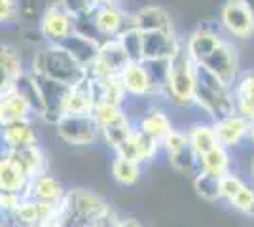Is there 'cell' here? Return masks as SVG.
Instances as JSON below:
<instances>
[{"instance_id": "obj_1", "label": "cell", "mask_w": 254, "mask_h": 227, "mask_svg": "<svg viewBox=\"0 0 254 227\" xmlns=\"http://www.w3.org/2000/svg\"><path fill=\"white\" fill-rule=\"evenodd\" d=\"M32 72L74 87L87 78L85 66L59 44H48L32 59Z\"/></svg>"}, {"instance_id": "obj_2", "label": "cell", "mask_w": 254, "mask_h": 227, "mask_svg": "<svg viewBox=\"0 0 254 227\" xmlns=\"http://www.w3.org/2000/svg\"><path fill=\"white\" fill-rule=\"evenodd\" d=\"M195 102L214 121L233 116L235 110V97L230 84L203 65H195Z\"/></svg>"}, {"instance_id": "obj_3", "label": "cell", "mask_w": 254, "mask_h": 227, "mask_svg": "<svg viewBox=\"0 0 254 227\" xmlns=\"http://www.w3.org/2000/svg\"><path fill=\"white\" fill-rule=\"evenodd\" d=\"M106 208L103 197L87 189H72L61 201L59 222L64 227H93L95 218Z\"/></svg>"}, {"instance_id": "obj_4", "label": "cell", "mask_w": 254, "mask_h": 227, "mask_svg": "<svg viewBox=\"0 0 254 227\" xmlns=\"http://www.w3.org/2000/svg\"><path fill=\"white\" fill-rule=\"evenodd\" d=\"M165 89L175 104L188 106L195 102V63L191 61L186 47H180L169 59Z\"/></svg>"}, {"instance_id": "obj_5", "label": "cell", "mask_w": 254, "mask_h": 227, "mask_svg": "<svg viewBox=\"0 0 254 227\" xmlns=\"http://www.w3.org/2000/svg\"><path fill=\"white\" fill-rule=\"evenodd\" d=\"M131 63L126 47L122 45L120 38H110L101 44L99 55L93 63L85 66L87 78L91 82H101L112 76H120V72Z\"/></svg>"}, {"instance_id": "obj_6", "label": "cell", "mask_w": 254, "mask_h": 227, "mask_svg": "<svg viewBox=\"0 0 254 227\" xmlns=\"http://www.w3.org/2000/svg\"><path fill=\"white\" fill-rule=\"evenodd\" d=\"M220 25L228 34L241 40L254 36V2L253 0H226L220 10Z\"/></svg>"}, {"instance_id": "obj_7", "label": "cell", "mask_w": 254, "mask_h": 227, "mask_svg": "<svg viewBox=\"0 0 254 227\" xmlns=\"http://www.w3.org/2000/svg\"><path fill=\"white\" fill-rule=\"evenodd\" d=\"M55 127L59 138L70 146H89L97 138V133L101 129L95 116H76V114H64L55 123Z\"/></svg>"}, {"instance_id": "obj_8", "label": "cell", "mask_w": 254, "mask_h": 227, "mask_svg": "<svg viewBox=\"0 0 254 227\" xmlns=\"http://www.w3.org/2000/svg\"><path fill=\"white\" fill-rule=\"evenodd\" d=\"M32 74H34L38 86H40V91H42L44 119L48 123H57L66 114V100H68V93L72 87L61 84V82H55L48 76L36 74V72H32Z\"/></svg>"}, {"instance_id": "obj_9", "label": "cell", "mask_w": 254, "mask_h": 227, "mask_svg": "<svg viewBox=\"0 0 254 227\" xmlns=\"http://www.w3.org/2000/svg\"><path fill=\"white\" fill-rule=\"evenodd\" d=\"M76 33V15L68 11L63 4H53L44 11L40 19V34L48 44H59Z\"/></svg>"}, {"instance_id": "obj_10", "label": "cell", "mask_w": 254, "mask_h": 227, "mask_svg": "<svg viewBox=\"0 0 254 227\" xmlns=\"http://www.w3.org/2000/svg\"><path fill=\"white\" fill-rule=\"evenodd\" d=\"M89 17L93 21L97 36L105 38V40L118 38L129 27L126 23V11L122 10L120 4H106V6H101V8H91Z\"/></svg>"}, {"instance_id": "obj_11", "label": "cell", "mask_w": 254, "mask_h": 227, "mask_svg": "<svg viewBox=\"0 0 254 227\" xmlns=\"http://www.w3.org/2000/svg\"><path fill=\"white\" fill-rule=\"evenodd\" d=\"M199 65L209 68L218 78H222L226 84L232 86L235 82V78H237V72H239V55H237V49H235L233 44L224 40Z\"/></svg>"}, {"instance_id": "obj_12", "label": "cell", "mask_w": 254, "mask_h": 227, "mask_svg": "<svg viewBox=\"0 0 254 227\" xmlns=\"http://www.w3.org/2000/svg\"><path fill=\"white\" fill-rule=\"evenodd\" d=\"M61 214V203H50V201H25L17 210H13V216L19 224L25 226H40L50 224L57 220Z\"/></svg>"}, {"instance_id": "obj_13", "label": "cell", "mask_w": 254, "mask_h": 227, "mask_svg": "<svg viewBox=\"0 0 254 227\" xmlns=\"http://www.w3.org/2000/svg\"><path fill=\"white\" fill-rule=\"evenodd\" d=\"M180 47L182 45L175 38V33L142 31V55H144V59H171Z\"/></svg>"}, {"instance_id": "obj_14", "label": "cell", "mask_w": 254, "mask_h": 227, "mask_svg": "<svg viewBox=\"0 0 254 227\" xmlns=\"http://www.w3.org/2000/svg\"><path fill=\"white\" fill-rule=\"evenodd\" d=\"M222 42H224L222 34L218 33V31H214L212 27L203 25V27H197V29L190 34V38H188V42H186V51H188V55L191 57V61H193L195 65H199V63H203Z\"/></svg>"}, {"instance_id": "obj_15", "label": "cell", "mask_w": 254, "mask_h": 227, "mask_svg": "<svg viewBox=\"0 0 254 227\" xmlns=\"http://www.w3.org/2000/svg\"><path fill=\"white\" fill-rule=\"evenodd\" d=\"M97 106V95L93 82L89 78H85L84 82H80L74 86L68 93L66 100V114H76V116H93Z\"/></svg>"}, {"instance_id": "obj_16", "label": "cell", "mask_w": 254, "mask_h": 227, "mask_svg": "<svg viewBox=\"0 0 254 227\" xmlns=\"http://www.w3.org/2000/svg\"><path fill=\"white\" fill-rule=\"evenodd\" d=\"M251 125L253 121L245 116H228V118L216 121L214 131L220 146H235L243 140L245 136L251 133Z\"/></svg>"}, {"instance_id": "obj_17", "label": "cell", "mask_w": 254, "mask_h": 227, "mask_svg": "<svg viewBox=\"0 0 254 227\" xmlns=\"http://www.w3.org/2000/svg\"><path fill=\"white\" fill-rule=\"evenodd\" d=\"M120 80L126 87L127 93L131 95H148V93H156V89L152 86V80L148 76L146 66L140 63H129V65L120 72Z\"/></svg>"}, {"instance_id": "obj_18", "label": "cell", "mask_w": 254, "mask_h": 227, "mask_svg": "<svg viewBox=\"0 0 254 227\" xmlns=\"http://www.w3.org/2000/svg\"><path fill=\"white\" fill-rule=\"evenodd\" d=\"M101 44L99 40L91 38V36H85L82 33H72L68 38H64L63 42H59V45H63L66 51L74 55L76 59L82 63L84 66H87L89 63H93L99 55V49H101Z\"/></svg>"}, {"instance_id": "obj_19", "label": "cell", "mask_w": 254, "mask_h": 227, "mask_svg": "<svg viewBox=\"0 0 254 227\" xmlns=\"http://www.w3.org/2000/svg\"><path fill=\"white\" fill-rule=\"evenodd\" d=\"M131 25L140 31H167L173 33V19L159 6H144L131 17Z\"/></svg>"}, {"instance_id": "obj_20", "label": "cell", "mask_w": 254, "mask_h": 227, "mask_svg": "<svg viewBox=\"0 0 254 227\" xmlns=\"http://www.w3.org/2000/svg\"><path fill=\"white\" fill-rule=\"evenodd\" d=\"M6 157L10 159L27 178H36L44 174V155L38 146H29L21 150H8Z\"/></svg>"}, {"instance_id": "obj_21", "label": "cell", "mask_w": 254, "mask_h": 227, "mask_svg": "<svg viewBox=\"0 0 254 227\" xmlns=\"http://www.w3.org/2000/svg\"><path fill=\"white\" fill-rule=\"evenodd\" d=\"M2 135H4V140H6L10 150H21V148L36 146V135H34L31 123L27 119L2 123Z\"/></svg>"}, {"instance_id": "obj_22", "label": "cell", "mask_w": 254, "mask_h": 227, "mask_svg": "<svg viewBox=\"0 0 254 227\" xmlns=\"http://www.w3.org/2000/svg\"><path fill=\"white\" fill-rule=\"evenodd\" d=\"M0 68H2V93L11 91L15 82H17V78H21L25 74L21 57L11 45H2Z\"/></svg>"}, {"instance_id": "obj_23", "label": "cell", "mask_w": 254, "mask_h": 227, "mask_svg": "<svg viewBox=\"0 0 254 227\" xmlns=\"http://www.w3.org/2000/svg\"><path fill=\"white\" fill-rule=\"evenodd\" d=\"M31 112V104L15 89L2 93V100H0V121L2 123L17 121V119H27Z\"/></svg>"}, {"instance_id": "obj_24", "label": "cell", "mask_w": 254, "mask_h": 227, "mask_svg": "<svg viewBox=\"0 0 254 227\" xmlns=\"http://www.w3.org/2000/svg\"><path fill=\"white\" fill-rule=\"evenodd\" d=\"M31 197L38 201H50V203H61L64 199L63 184L53 176H36L31 184Z\"/></svg>"}, {"instance_id": "obj_25", "label": "cell", "mask_w": 254, "mask_h": 227, "mask_svg": "<svg viewBox=\"0 0 254 227\" xmlns=\"http://www.w3.org/2000/svg\"><path fill=\"white\" fill-rule=\"evenodd\" d=\"M93 87H95L97 104L99 102H108V104L120 106L127 93L122 80H120V76H112V78H106V80H101V82H93Z\"/></svg>"}, {"instance_id": "obj_26", "label": "cell", "mask_w": 254, "mask_h": 227, "mask_svg": "<svg viewBox=\"0 0 254 227\" xmlns=\"http://www.w3.org/2000/svg\"><path fill=\"white\" fill-rule=\"evenodd\" d=\"M235 108L239 114L254 121V72H249L241 78L235 89Z\"/></svg>"}, {"instance_id": "obj_27", "label": "cell", "mask_w": 254, "mask_h": 227, "mask_svg": "<svg viewBox=\"0 0 254 227\" xmlns=\"http://www.w3.org/2000/svg\"><path fill=\"white\" fill-rule=\"evenodd\" d=\"M13 89L25 97V100L31 104L32 112H38V114H44V98H42V91H40V86L36 82V78L32 72H25L21 78H17Z\"/></svg>"}, {"instance_id": "obj_28", "label": "cell", "mask_w": 254, "mask_h": 227, "mask_svg": "<svg viewBox=\"0 0 254 227\" xmlns=\"http://www.w3.org/2000/svg\"><path fill=\"white\" fill-rule=\"evenodd\" d=\"M222 178L220 174L201 171L193 178V189L205 201H216L222 197Z\"/></svg>"}, {"instance_id": "obj_29", "label": "cell", "mask_w": 254, "mask_h": 227, "mask_svg": "<svg viewBox=\"0 0 254 227\" xmlns=\"http://www.w3.org/2000/svg\"><path fill=\"white\" fill-rule=\"evenodd\" d=\"M25 184H27V176L8 157H4L0 163V187H2V191L19 193L25 187Z\"/></svg>"}, {"instance_id": "obj_30", "label": "cell", "mask_w": 254, "mask_h": 227, "mask_svg": "<svg viewBox=\"0 0 254 227\" xmlns=\"http://www.w3.org/2000/svg\"><path fill=\"white\" fill-rule=\"evenodd\" d=\"M142 131H146L156 140L163 142L173 129H171L169 118L161 110H152L148 116L142 119Z\"/></svg>"}, {"instance_id": "obj_31", "label": "cell", "mask_w": 254, "mask_h": 227, "mask_svg": "<svg viewBox=\"0 0 254 227\" xmlns=\"http://www.w3.org/2000/svg\"><path fill=\"white\" fill-rule=\"evenodd\" d=\"M190 140H191V146L195 148V151L199 153V157L220 146L214 127H205V125L193 127V131L190 133Z\"/></svg>"}, {"instance_id": "obj_32", "label": "cell", "mask_w": 254, "mask_h": 227, "mask_svg": "<svg viewBox=\"0 0 254 227\" xmlns=\"http://www.w3.org/2000/svg\"><path fill=\"white\" fill-rule=\"evenodd\" d=\"M197 157H199V153L195 151V148L191 146V140H190V144H186L184 148H180V150L169 153V163L177 173L191 174L193 169H195Z\"/></svg>"}, {"instance_id": "obj_33", "label": "cell", "mask_w": 254, "mask_h": 227, "mask_svg": "<svg viewBox=\"0 0 254 227\" xmlns=\"http://www.w3.org/2000/svg\"><path fill=\"white\" fill-rule=\"evenodd\" d=\"M118 38H120L122 45L126 47L127 55L133 63H140L144 59V55H142V31L140 29H137L135 25H129Z\"/></svg>"}, {"instance_id": "obj_34", "label": "cell", "mask_w": 254, "mask_h": 227, "mask_svg": "<svg viewBox=\"0 0 254 227\" xmlns=\"http://www.w3.org/2000/svg\"><path fill=\"white\" fill-rule=\"evenodd\" d=\"M101 131H103V135H105L108 146H112L114 150H116L122 142L127 140V138L133 135V131H131V127H129V123H127V119L124 114H122L118 119H114V121H110V123L103 125Z\"/></svg>"}, {"instance_id": "obj_35", "label": "cell", "mask_w": 254, "mask_h": 227, "mask_svg": "<svg viewBox=\"0 0 254 227\" xmlns=\"http://www.w3.org/2000/svg\"><path fill=\"white\" fill-rule=\"evenodd\" d=\"M112 174L118 182L122 185H133L140 176L138 171V163L131 161V159H124V157H118L114 165H112Z\"/></svg>"}, {"instance_id": "obj_36", "label": "cell", "mask_w": 254, "mask_h": 227, "mask_svg": "<svg viewBox=\"0 0 254 227\" xmlns=\"http://www.w3.org/2000/svg\"><path fill=\"white\" fill-rule=\"evenodd\" d=\"M203 163V171H209V173H214V174H220L224 176L226 171H228V153L224 150L222 146H218V148H214L211 150L209 153H205L199 157Z\"/></svg>"}, {"instance_id": "obj_37", "label": "cell", "mask_w": 254, "mask_h": 227, "mask_svg": "<svg viewBox=\"0 0 254 227\" xmlns=\"http://www.w3.org/2000/svg\"><path fill=\"white\" fill-rule=\"evenodd\" d=\"M135 138H137V146H138V157L140 161H146V159H152L154 153L158 151V144L159 140H156L154 136H150L146 131H137L135 133Z\"/></svg>"}, {"instance_id": "obj_38", "label": "cell", "mask_w": 254, "mask_h": 227, "mask_svg": "<svg viewBox=\"0 0 254 227\" xmlns=\"http://www.w3.org/2000/svg\"><path fill=\"white\" fill-rule=\"evenodd\" d=\"M93 116H95V119L99 121V125L103 127L106 123H110V121H114V119L120 118V116H122V110H120V106L108 104V102H99L95 106Z\"/></svg>"}, {"instance_id": "obj_39", "label": "cell", "mask_w": 254, "mask_h": 227, "mask_svg": "<svg viewBox=\"0 0 254 227\" xmlns=\"http://www.w3.org/2000/svg\"><path fill=\"white\" fill-rule=\"evenodd\" d=\"M232 205L237 210L245 212L247 216H254V189L245 185L243 189L239 191V195L232 201Z\"/></svg>"}, {"instance_id": "obj_40", "label": "cell", "mask_w": 254, "mask_h": 227, "mask_svg": "<svg viewBox=\"0 0 254 227\" xmlns=\"http://www.w3.org/2000/svg\"><path fill=\"white\" fill-rule=\"evenodd\" d=\"M245 187V184L237 178V176H232V174H224L222 178V197H226L230 203L239 195V191Z\"/></svg>"}, {"instance_id": "obj_41", "label": "cell", "mask_w": 254, "mask_h": 227, "mask_svg": "<svg viewBox=\"0 0 254 227\" xmlns=\"http://www.w3.org/2000/svg\"><path fill=\"white\" fill-rule=\"evenodd\" d=\"M118 151V157H124V159H131V161H140V157H138V146H137V138H135V133L124 140L120 146L116 148Z\"/></svg>"}, {"instance_id": "obj_42", "label": "cell", "mask_w": 254, "mask_h": 227, "mask_svg": "<svg viewBox=\"0 0 254 227\" xmlns=\"http://www.w3.org/2000/svg\"><path fill=\"white\" fill-rule=\"evenodd\" d=\"M19 17L17 0H0V19L2 23H13Z\"/></svg>"}, {"instance_id": "obj_43", "label": "cell", "mask_w": 254, "mask_h": 227, "mask_svg": "<svg viewBox=\"0 0 254 227\" xmlns=\"http://www.w3.org/2000/svg\"><path fill=\"white\" fill-rule=\"evenodd\" d=\"M21 195L13 193V191H2L0 195V205L4 210H17L21 206Z\"/></svg>"}, {"instance_id": "obj_44", "label": "cell", "mask_w": 254, "mask_h": 227, "mask_svg": "<svg viewBox=\"0 0 254 227\" xmlns=\"http://www.w3.org/2000/svg\"><path fill=\"white\" fill-rule=\"evenodd\" d=\"M120 227H142V226L138 224L135 218H127V220H122Z\"/></svg>"}, {"instance_id": "obj_45", "label": "cell", "mask_w": 254, "mask_h": 227, "mask_svg": "<svg viewBox=\"0 0 254 227\" xmlns=\"http://www.w3.org/2000/svg\"><path fill=\"white\" fill-rule=\"evenodd\" d=\"M89 8H101V6H106V4H112L110 0H87Z\"/></svg>"}, {"instance_id": "obj_46", "label": "cell", "mask_w": 254, "mask_h": 227, "mask_svg": "<svg viewBox=\"0 0 254 227\" xmlns=\"http://www.w3.org/2000/svg\"><path fill=\"white\" fill-rule=\"evenodd\" d=\"M249 136H251L253 142H254V121H253V125H251V133H249Z\"/></svg>"}, {"instance_id": "obj_47", "label": "cell", "mask_w": 254, "mask_h": 227, "mask_svg": "<svg viewBox=\"0 0 254 227\" xmlns=\"http://www.w3.org/2000/svg\"><path fill=\"white\" fill-rule=\"evenodd\" d=\"M110 2H112V4H122L124 0H110Z\"/></svg>"}, {"instance_id": "obj_48", "label": "cell", "mask_w": 254, "mask_h": 227, "mask_svg": "<svg viewBox=\"0 0 254 227\" xmlns=\"http://www.w3.org/2000/svg\"><path fill=\"white\" fill-rule=\"evenodd\" d=\"M253 173H254V163H253Z\"/></svg>"}, {"instance_id": "obj_49", "label": "cell", "mask_w": 254, "mask_h": 227, "mask_svg": "<svg viewBox=\"0 0 254 227\" xmlns=\"http://www.w3.org/2000/svg\"><path fill=\"white\" fill-rule=\"evenodd\" d=\"M253 2H254V0H253Z\"/></svg>"}]
</instances>
